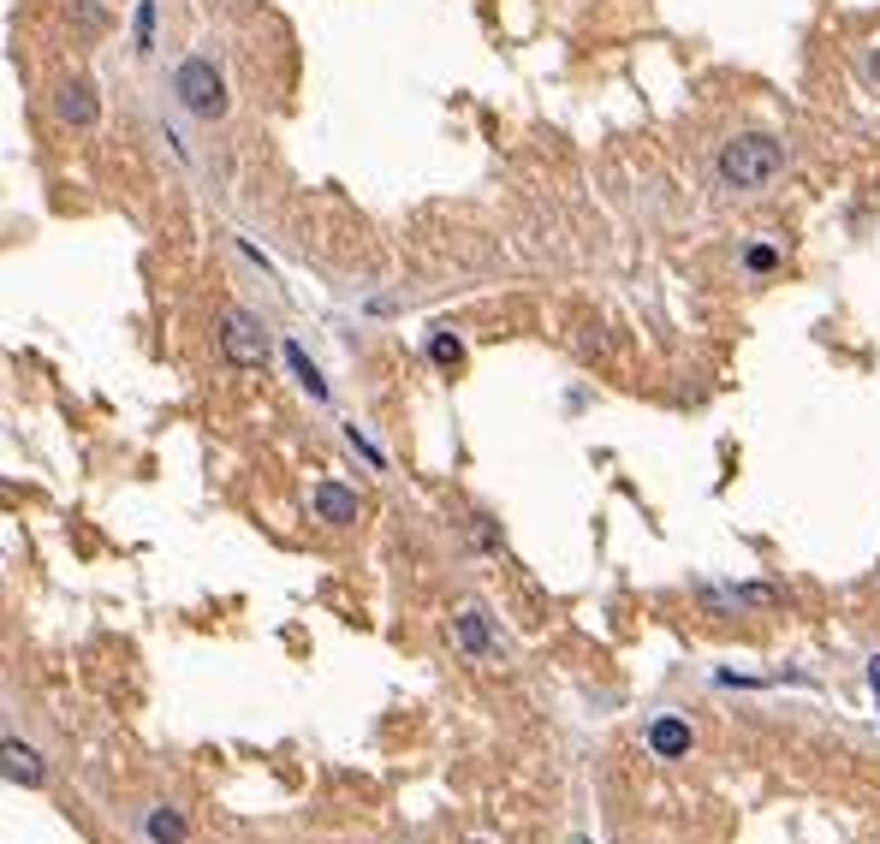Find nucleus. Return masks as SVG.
I'll return each mask as SVG.
<instances>
[{"mask_svg": "<svg viewBox=\"0 0 880 844\" xmlns=\"http://www.w3.org/2000/svg\"><path fill=\"white\" fill-rule=\"evenodd\" d=\"M780 167H785V143L780 137H768V131H744V137H726L714 155V173L726 191H762V185L780 179Z\"/></svg>", "mask_w": 880, "mask_h": 844, "instance_id": "f257e3e1", "label": "nucleus"}, {"mask_svg": "<svg viewBox=\"0 0 880 844\" xmlns=\"http://www.w3.org/2000/svg\"><path fill=\"white\" fill-rule=\"evenodd\" d=\"M172 90H179V108L191 119H227V78H220V66L209 54H191L179 60V72H172Z\"/></svg>", "mask_w": 880, "mask_h": 844, "instance_id": "f03ea898", "label": "nucleus"}, {"mask_svg": "<svg viewBox=\"0 0 880 844\" xmlns=\"http://www.w3.org/2000/svg\"><path fill=\"white\" fill-rule=\"evenodd\" d=\"M220 357H227L233 369H268V357H274L268 327L256 321L250 309H227V316H220Z\"/></svg>", "mask_w": 880, "mask_h": 844, "instance_id": "7ed1b4c3", "label": "nucleus"}, {"mask_svg": "<svg viewBox=\"0 0 880 844\" xmlns=\"http://www.w3.org/2000/svg\"><path fill=\"white\" fill-rule=\"evenodd\" d=\"M55 119H60V126H72V131H90L96 119H101L96 83L90 78H66L60 90H55Z\"/></svg>", "mask_w": 880, "mask_h": 844, "instance_id": "20e7f679", "label": "nucleus"}, {"mask_svg": "<svg viewBox=\"0 0 880 844\" xmlns=\"http://www.w3.org/2000/svg\"><path fill=\"white\" fill-rule=\"evenodd\" d=\"M309 512H316L322 524L345 529V524L364 518V499H357L352 488H339V481H316V488H309Z\"/></svg>", "mask_w": 880, "mask_h": 844, "instance_id": "39448f33", "label": "nucleus"}, {"mask_svg": "<svg viewBox=\"0 0 880 844\" xmlns=\"http://www.w3.org/2000/svg\"><path fill=\"white\" fill-rule=\"evenodd\" d=\"M690 744H696V737H690V726H684L679 714H661V719L649 726V749L661 755V762H679V755H690Z\"/></svg>", "mask_w": 880, "mask_h": 844, "instance_id": "423d86ee", "label": "nucleus"}, {"mask_svg": "<svg viewBox=\"0 0 880 844\" xmlns=\"http://www.w3.org/2000/svg\"><path fill=\"white\" fill-rule=\"evenodd\" d=\"M453 630H458V643L471 648L476 661H494V654H500V643L488 636V625H482V613H476V607H464V613L453 618Z\"/></svg>", "mask_w": 880, "mask_h": 844, "instance_id": "0eeeda50", "label": "nucleus"}, {"mask_svg": "<svg viewBox=\"0 0 880 844\" xmlns=\"http://www.w3.org/2000/svg\"><path fill=\"white\" fill-rule=\"evenodd\" d=\"M7 780H12V785H42V762H37V749L19 744V737H7Z\"/></svg>", "mask_w": 880, "mask_h": 844, "instance_id": "6e6552de", "label": "nucleus"}, {"mask_svg": "<svg viewBox=\"0 0 880 844\" xmlns=\"http://www.w3.org/2000/svg\"><path fill=\"white\" fill-rule=\"evenodd\" d=\"M149 838L155 844H179L185 838V821L172 815V808H149Z\"/></svg>", "mask_w": 880, "mask_h": 844, "instance_id": "1a4fd4ad", "label": "nucleus"}, {"mask_svg": "<svg viewBox=\"0 0 880 844\" xmlns=\"http://www.w3.org/2000/svg\"><path fill=\"white\" fill-rule=\"evenodd\" d=\"M286 357H291V369H298V381L309 387V399H327V381H322V375H316V364H309V357H304L298 346H291Z\"/></svg>", "mask_w": 880, "mask_h": 844, "instance_id": "9d476101", "label": "nucleus"}, {"mask_svg": "<svg viewBox=\"0 0 880 844\" xmlns=\"http://www.w3.org/2000/svg\"><path fill=\"white\" fill-rule=\"evenodd\" d=\"M428 357H435L441 369H458L464 364V346H458L453 334H435V339H428Z\"/></svg>", "mask_w": 880, "mask_h": 844, "instance_id": "9b49d317", "label": "nucleus"}, {"mask_svg": "<svg viewBox=\"0 0 880 844\" xmlns=\"http://www.w3.org/2000/svg\"><path fill=\"white\" fill-rule=\"evenodd\" d=\"M738 607H780V589H768V583H744V589H732Z\"/></svg>", "mask_w": 880, "mask_h": 844, "instance_id": "f8f14e48", "label": "nucleus"}, {"mask_svg": "<svg viewBox=\"0 0 880 844\" xmlns=\"http://www.w3.org/2000/svg\"><path fill=\"white\" fill-rule=\"evenodd\" d=\"M149 42H155V0L137 7V48H149Z\"/></svg>", "mask_w": 880, "mask_h": 844, "instance_id": "ddd939ff", "label": "nucleus"}, {"mask_svg": "<svg viewBox=\"0 0 880 844\" xmlns=\"http://www.w3.org/2000/svg\"><path fill=\"white\" fill-rule=\"evenodd\" d=\"M744 262H750V274H773V268H780V256H773L768 245H755V250L744 256Z\"/></svg>", "mask_w": 880, "mask_h": 844, "instance_id": "4468645a", "label": "nucleus"}, {"mask_svg": "<svg viewBox=\"0 0 880 844\" xmlns=\"http://www.w3.org/2000/svg\"><path fill=\"white\" fill-rule=\"evenodd\" d=\"M869 684H874V696H880V654L869 661Z\"/></svg>", "mask_w": 880, "mask_h": 844, "instance_id": "2eb2a0df", "label": "nucleus"}, {"mask_svg": "<svg viewBox=\"0 0 880 844\" xmlns=\"http://www.w3.org/2000/svg\"><path fill=\"white\" fill-rule=\"evenodd\" d=\"M869 78L880 83V48H874V54H869Z\"/></svg>", "mask_w": 880, "mask_h": 844, "instance_id": "dca6fc26", "label": "nucleus"}]
</instances>
